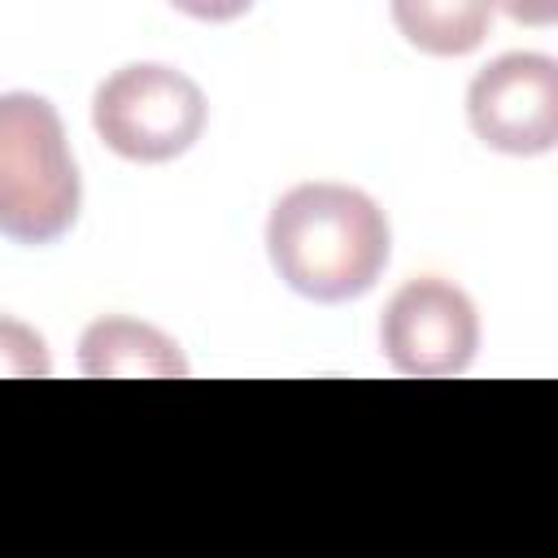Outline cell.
<instances>
[{"instance_id":"cell-2","label":"cell","mask_w":558,"mask_h":558,"mask_svg":"<svg viewBox=\"0 0 558 558\" xmlns=\"http://www.w3.org/2000/svg\"><path fill=\"white\" fill-rule=\"evenodd\" d=\"M78 166L61 113L35 92L0 96V235L52 244L78 218Z\"/></svg>"},{"instance_id":"cell-3","label":"cell","mask_w":558,"mask_h":558,"mask_svg":"<svg viewBox=\"0 0 558 558\" xmlns=\"http://www.w3.org/2000/svg\"><path fill=\"white\" fill-rule=\"evenodd\" d=\"M92 126L118 157L161 166L183 157L201 140L205 92L174 65H122L96 87Z\"/></svg>"},{"instance_id":"cell-4","label":"cell","mask_w":558,"mask_h":558,"mask_svg":"<svg viewBox=\"0 0 558 558\" xmlns=\"http://www.w3.org/2000/svg\"><path fill=\"white\" fill-rule=\"evenodd\" d=\"M379 340L401 375H462L480 349V318L458 283L423 275L392 292V301L384 305Z\"/></svg>"},{"instance_id":"cell-7","label":"cell","mask_w":558,"mask_h":558,"mask_svg":"<svg viewBox=\"0 0 558 558\" xmlns=\"http://www.w3.org/2000/svg\"><path fill=\"white\" fill-rule=\"evenodd\" d=\"M401 35L432 57H462L480 48L488 9L484 4H392Z\"/></svg>"},{"instance_id":"cell-1","label":"cell","mask_w":558,"mask_h":558,"mask_svg":"<svg viewBox=\"0 0 558 558\" xmlns=\"http://www.w3.org/2000/svg\"><path fill=\"white\" fill-rule=\"evenodd\" d=\"M388 218L349 183H301L266 222V253L279 279L323 305L366 296L388 266Z\"/></svg>"},{"instance_id":"cell-8","label":"cell","mask_w":558,"mask_h":558,"mask_svg":"<svg viewBox=\"0 0 558 558\" xmlns=\"http://www.w3.org/2000/svg\"><path fill=\"white\" fill-rule=\"evenodd\" d=\"M52 371L39 331L17 318H0V379H44Z\"/></svg>"},{"instance_id":"cell-5","label":"cell","mask_w":558,"mask_h":558,"mask_svg":"<svg viewBox=\"0 0 558 558\" xmlns=\"http://www.w3.org/2000/svg\"><path fill=\"white\" fill-rule=\"evenodd\" d=\"M471 131L510 157H536L558 144V61L506 52L488 61L466 92Z\"/></svg>"},{"instance_id":"cell-6","label":"cell","mask_w":558,"mask_h":558,"mask_svg":"<svg viewBox=\"0 0 558 558\" xmlns=\"http://www.w3.org/2000/svg\"><path fill=\"white\" fill-rule=\"evenodd\" d=\"M83 375L92 379H174L187 375L179 344L135 318H96L78 340Z\"/></svg>"}]
</instances>
